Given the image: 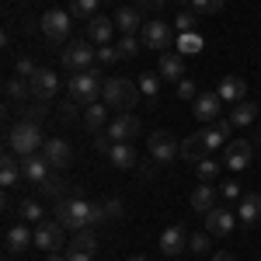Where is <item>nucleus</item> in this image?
<instances>
[{"mask_svg":"<svg viewBox=\"0 0 261 261\" xmlns=\"http://www.w3.org/2000/svg\"><path fill=\"white\" fill-rule=\"evenodd\" d=\"M185 247H188V233H185V226L174 223V226H167V230L161 233V251L167 254V258H178Z\"/></svg>","mask_w":261,"mask_h":261,"instance_id":"f3484780","label":"nucleus"},{"mask_svg":"<svg viewBox=\"0 0 261 261\" xmlns=\"http://www.w3.org/2000/svg\"><path fill=\"white\" fill-rule=\"evenodd\" d=\"M115 35V18H105V14H94V18L87 21V39L94 42V45H108Z\"/></svg>","mask_w":261,"mask_h":261,"instance_id":"a211bd4d","label":"nucleus"},{"mask_svg":"<svg viewBox=\"0 0 261 261\" xmlns=\"http://www.w3.org/2000/svg\"><path fill=\"white\" fill-rule=\"evenodd\" d=\"M136 133H140V119L129 115V112H122L119 119L108 122V140H112V143H129Z\"/></svg>","mask_w":261,"mask_h":261,"instance_id":"ddd939ff","label":"nucleus"},{"mask_svg":"<svg viewBox=\"0 0 261 261\" xmlns=\"http://www.w3.org/2000/svg\"><path fill=\"white\" fill-rule=\"evenodd\" d=\"M146 146H150V157H153L157 164H171L181 153V143L174 140L171 133H164V129L150 133V143H146Z\"/></svg>","mask_w":261,"mask_h":261,"instance_id":"6e6552de","label":"nucleus"},{"mask_svg":"<svg viewBox=\"0 0 261 261\" xmlns=\"http://www.w3.org/2000/svg\"><path fill=\"white\" fill-rule=\"evenodd\" d=\"M105 115H108V105H101V101H94V105H87V112H84V129L98 133L101 125H105Z\"/></svg>","mask_w":261,"mask_h":261,"instance_id":"c85d7f7f","label":"nucleus"},{"mask_svg":"<svg viewBox=\"0 0 261 261\" xmlns=\"http://www.w3.org/2000/svg\"><path fill=\"white\" fill-rule=\"evenodd\" d=\"M195 171H199V181H213L216 174H220V161H213V157H202V161L195 164Z\"/></svg>","mask_w":261,"mask_h":261,"instance_id":"4c0bfd02","label":"nucleus"},{"mask_svg":"<svg viewBox=\"0 0 261 261\" xmlns=\"http://www.w3.org/2000/svg\"><path fill=\"white\" fill-rule=\"evenodd\" d=\"M233 223H237V216H233L226 205H216V209L205 213V233H213V237H226V233L233 230Z\"/></svg>","mask_w":261,"mask_h":261,"instance_id":"f8f14e48","label":"nucleus"},{"mask_svg":"<svg viewBox=\"0 0 261 261\" xmlns=\"http://www.w3.org/2000/svg\"><path fill=\"white\" fill-rule=\"evenodd\" d=\"M94 146H98L101 153H108V150H112V140H108V133H105V136H98V140H94Z\"/></svg>","mask_w":261,"mask_h":261,"instance_id":"3c124183","label":"nucleus"},{"mask_svg":"<svg viewBox=\"0 0 261 261\" xmlns=\"http://www.w3.org/2000/svg\"><path fill=\"white\" fill-rule=\"evenodd\" d=\"M91 251H77V247H66V261H91Z\"/></svg>","mask_w":261,"mask_h":261,"instance_id":"09e8293b","label":"nucleus"},{"mask_svg":"<svg viewBox=\"0 0 261 261\" xmlns=\"http://www.w3.org/2000/svg\"><path fill=\"white\" fill-rule=\"evenodd\" d=\"M66 247H77V251H98V237H94V230H77L73 233V241L66 244Z\"/></svg>","mask_w":261,"mask_h":261,"instance_id":"473e14b6","label":"nucleus"},{"mask_svg":"<svg viewBox=\"0 0 261 261\" xmlns=\"http://www.w3.org/2000/svg\"><path fill=\"white\" fill-rule=\"evenodd\" d=\"M220 108H223V98L213 91V94H199L192 101V115L199 122H220Z\"/></svg>","mask_w":261,"mask_h":261,"instance_id":"4468645a","label":"nucleus"},{"mask_svg":"<svg viewBox=\"0 0 261 261\" xmlns=\"http://www.w3.org/2000/svg\"><path fill=\"white\" fill-rule=\"evenodd\" d=\"M101 77H105V73H101L98 66L73 73L70 84H66L70 101H73V105H94V101H101V91H105V81H101Z\"/></svg>","mask_w":261,"mask_h":261,"instance_id":"f03ea898","label":"nucleus"},{"mask_svg":"<svg viewBox=\"0 0 261 261\" xmlns=\"http://www.w3.org/2000/svg\"><path fill=\"white\" fill-rule=\"evenodd\" d=\"M105 209H108V220H119V216H122V202H119V199L105 202Z\"/></svg>","mask_w":261,"mask_h":261,"instance_id":"8fccbe9b","label":"nucleus"},{"mask_svg":"<svg viewBox=\"0 0 261 261\" xmlns=\"http://www.w3.org/2000/svg\"><path fill=\"white\" fill-rule=\"evenodd\" d=\"M220 195H223L226 202L241 199V185H237V181H223V185H220Z\"/></svg>","mask_w":261,"mask_h":261,"instance_id":"49530a36","label":"nucleus"},{"mask_svg":"<svg viewBox=\"0 0 261 261\" xmlns=\"http://www.w3.org/2000/svg\"><path fill=\"white\" fill-rule=\"evenodd\" d=\"M213 261H237L233 254H226V251H220V254H213Z\"/></svg>","mask_w":261,"mask_h":261,"instance_id":"5fc2aeb1","label":"nucleus"},{"mask_svg":"<svg viewBox=\"0 0 261 261\" xmlns=\"http://www.w3.org/2000/svg\"><path fill=\"white\" fill-rule=\"evenodd\" d=\"M39 192L45 195V199H53V202H60V199H66V181L60 178V174H49V178L39 185Z\"/></svg>","mask_w":261,"mask_h":261,"instance_id":"c756f323","label":"nucleus"},{"mask_svg":"<svg viewBox=\"0 0 261 261\" xmlns=\"http://www.w3.org/2000/svg\"><path fill=\"white\" fill-rule=\"evenodd\" d=\"M178 98L181 101H195V98H199V87L185 77V81H178Z\"/></svg>","mask_w":261,"mask_h":261,"instance_id":"c03bdc74","label":"nucleus"},{"mask_svg":"<svg viewBox=\"0 0 261 261\" xmlns=\"http://www.w3.org/2000/svg\"><path fill=\"white\" fill-rule=\"evenodd\" d=\"M45 261H66V254H60V251H49V254H45Z\"/></svg>","mask_w":261,"mask_h":261,"instance_id":"864d4df0","label":"nucleus"},{"mask_svg":"<svg viewBox=\"0 0 261 261\" xmlns=\"http://www.w3.org/2000/svg\"><path fill=\"white\" fill-rule=\"evenodd\" d=\"M140 24H146V21L140 18L136 7H119V11H115V28H119L122 35H136Z\"/></svg>","mask_w":261,"mask_h":261,"instance_id":"bb28decb","label":"nucleus"},{"mask_svg":"<svg viewBox=\"0 0 261 261\" xmlns=\"http://www.w3.org/2000/svg\"><path fill=\"white\" fill-rule=\"evenodd\" d=\"M178 53H188V56H192V53H202V39L195 32H185L178 39Z\"/></svg>","mask_w":261,"mask_h":261,"instance_id":"ea45409f","label":"nucleus"},{"mask_svg":"<svg viewBox=\"0 0 261 261\" xmlns=\"http://www.w3.org/2000/svg\"><path fill=\"white\" fill-rule=\"evenodd\" d=\"M181 157H185V161H195V164H199L202 157H209V153H205V146H202V136H199V133H192L188 140L181 143Z\"/></svg>","mask_w":261,"mask_h":261,"instance_id":"7c9ffc66","label":"nucleus"},{"mask_svg":"<svg viewBox=\"0 0 261 261\" xmlns=\"http://www.w3.org/2000/svg\"><path fill=\"white\" fill-rule=\"evenodd\" d=\"M254 140H258V146H261V129H258V136H254Z\"/></svg>","mask_w":261,"mask_h":261,"instance_id":"4d7b16f0","label":"nucleus"},{"mask_svg":"<svg viewBox=\"0 0 261 261\" xmlns=\"http://www.w3.org/2000/svg\"><path fill=\"white\" fill-rule=\"evenodd\" d=\"M105 220H108V209L94 202V205H91V226H101V223H105Z\"/></svg>","mask_w":261,"mask_h":261,"instance_id":"de8ad7c7","label":"nucleus"},{"mask_svg":"<svg viewBox=\"0 0 261 261\" xmlns=\"http://www.w3.org/2000/svg\"><path fill=\"white\" fill-rule=\"evenodd\" d=\"M42 153H45V161H49V167H53V171H66V167L73 164V146L63 140V136H53V140H45Z\"/></svg>","mask_w":261,"mask_h":261,"instance_id":"9d476101","label":"nucleus"},{"mask_svg":"<svg viewBox=\"0 0 261 261\" xmlns=\"http://www.w3.org/2000/svg\"><path fill=\"white\" fill-rule=\"evenodd\" d=\"M70 24H73V14L70 11H45L42 14V35L49 42H66Z\"/></svg>","mask_w":261,"mask_h":261,"instance_id":"0eeeda50","label":"nucleus"},{"mask_svg":"<svg viewBox=\"0 0 261 261\" xmlns=\"http://www.w3.org/2000/svg\"><path fill=\"white\" fill-rule=\"evenodd\" d=\"M136 4H140V7H153V11H161L167 0H136Z\"/></svg>","mask_w":261,"mask_h":261,"instance_id":"603ef678","label":"nucleus"},{"mask_svg":"<svg viewBox=\"0 0 261 261\" xmlns=\"http://www.w3.org/2000/svg\"><path fill=\"white\" fill-rule=\"evenodd\" d=\"M192 209H195V213H202V216H205V213H209V209H216V188H213V185H209V181H202L199 188H195V192H192Z\"/></svg>","mask_w":261,"mask_h":261,"instance_id":"a878e982","label":"nucleus"},{"mask_svg":"<svg viewBox=\"0 0 261 261\" xmlns=\"http://www.w3.org/2000/svg\"><path fill=\"white\" fill-rule=\"evenodd\" d=\"M63 226L60 220H42V223H35V247H42L45 254L49 251H63L66 247V241H63Z\"/></svg>","mask_w":261,"mask_h":261,"instance_id":"423d86ee","label":"nucleus"},{"mask_svg":"<svg viewBox=\"0 0 261 261\" xmlns=\"http://www.w3.org/2000/svg\"><path fill=\"white\" fill-rule=\"evenodd\" d=\"M216 94L223 98V105H237V101L247 98V84H244V77H223Z\"/></svg>","mask_w":261,"mask_h":261,"instance_id":"5701e85b","label":"nucleus"},{"mask_svg":"<svg viewBox=\"0 0 261 261\" xmlns=\"http://www.w3.org/2000/svg\"><path fill=\"white\" fill-rule=\"evenodd\" d=\"M112 167H119V171H129V167H136V150L129 146V143H112V150L105 153Z\"/></svg>","mask_w":261,"mask_h":261,"instance_id":"b1692460","label":"nucleus"},{"mask_svg":"<svg viewBox=\"0 0 261 261\" xmlns=\"http://www.w3.org/2000/svg\"><path fill=\"white\" fill-rule=\"evenodd\" d=\"M21 178H24V174H21L18 153H11V150H7V153H4V161H0V185H4V188H14Z\"/></svg>","mask_w":261,"mask_h":261,"instance_id":"393cba45","label":"nucleus"},{"mask_svg":"<svg viewBox=\"0 0 261 261\" xmlns=\"http://www.w3.org/2000/svg\"><path fill=\"white\" fill-rule=\"evenodd\" d=\"M14 73H18V77H24V81H32V77L39 73V66H35V63L28 60V56H21V60H18V66H14Z\"/></svg>","mask_w":261,"mask_h":261,"instance_id":"37998d69","label":"nucleus"},{"mask_svg":"<svg viewBox=\"0 0 261 261\" xmlns=\"http://www.w3.org/2000/svg\"><path fill=\"white\" fill-rule=\"evenodd\" d=\"M251 157H254V150H251L247 140H230L223 146V161H226L230 171H244V167L251 164Z\"/></svg>","mask_w":261,"mask_h":261,"instance_id":"9b49d317","label":"nucleus"},{"mask_svg":"<svg viewBox=\"0 0 261 261\" xmlns=\"http://www.w3.org/2000/svg\"><path fill=\"white\" fill-rule=\"evenodd\" d=\"M230 129H233V122L226 119V122H216V125H209V129H202L199 136H202V146H205V153H216V150H220L223 143H226V133H230Z\"/></svg>","mask_w":261,"mask_h":261,"instance_id":"aec40b11","label":"nucleus"},{"mask_svg":"<svg viewBox=\"0 0 261 261\" xmlns=\"http://www.w3.org/2000/svg\"><path fill=\"white\" fill-rule=\"evenodd\" d=\"M98 4L101 0H70V14H73V18H94V14H98Z\"/></svg>","mask_w":261,"mask_h":261,"instance_id":"f704fd0d","label":"nucleus"},{"mask_svg":"<svg viewBox=\"0 0 261 261\" xmlns=\"http://www.w3.org/2000/svg\"><path fill=\"white\" fill-rule=\"evenodd\" d=\"M91 205L94 202L81 199V195H70V199L56 202V220L66 226V230H91Z\"/></svg>","mask_w":261,"mask_h":261,"instance_id":"20e7f679","label":"nucleus"},{"mask_svg":"<svg viewBox=\"0 0 261 261\" xmlns=\"http://www.w3.org/2000/svg\"><path fill=\"white\" fill-rule=\"evenodd\" d=\"M4 94H7V101H24L28 94H32V84H24V77H11L7 81V87H4Z\"/></svg>","mask_w":261,"mask_h":261,"instance_id":"2f4dec72","label":"nucleus"},{"mask_svg":"<svg viewBox=\"0 0 261 261\" xmlns=\"http://www.w3.org/2000/svg\"><path fill=\"white\" fill-rule=\"evenodd\" d=\"M140 84L125 81V77H108L105 81V91H101V101L108 105V108H115V112H129L136 101H140Z\"/></svg>","mask_w":261,"mask_h":261,"instance_id":"7ed1b4c3","label":"nucleus"},{"mask_svg":"<svg viewBox=\"0 0 261 261\" xmlns=\"http://www.w3.org/2000/svg\"><path fill=\"white\" fill-rule=\"evenodd\" d=\"M18 213H21V220H24V223H42V220H45V209H42V202H35V199H24Z\"/></svg>","mask_w":261,"mask_h":261,"instance_id":"72a5a7b5","label":"nucleus"},{"mask_svg":"<svg viewBox=\"0 0 261 261\" xmlns=\"http://www.w3.org/2000/svg\"><path fill=\"white\" fill-rule=\"evenodd\" d=\"M174 42V28L167 21H146L143 24V45L146 49H157V53H167Z\"/></svg>","mask_w":261,"mask_h":261,"instance_id":"1a4fd4ad","label":"nucleus"},{"mask_svg":"<svg viewBox=\"0 0 261 261\" xmlns=\"http://www.w3.org/2000/svg\"><path fill=\"white\" fill-rule=\"evenodd\" d=\"M32 244H35V233L24 226V220H21L18 226H11V230H7V251H11V254H21V251H28Z\"/></svg>","mask_w":261,"mask_h":261,"instance_id":"4be33fe9","label":"nucleus"},{"mask_svg":"<svg viewBox=\"0 0 261 261\" xmlns=\"http://www.w3.org/2000/svg\"><path fill=\"white\" fill-rule=\"evenodd\" d=\"M157 73H161L164 81H185V60H181V53H161V60H157Z\"/></svg>","mask_w":261,"mask_h":261,"instance_id":"6ab92c4d","label":"nucleus"},{"mask_svg":"<svg viewBox=\"0 0 261 261\" xmlns=\"http://www.w3.org/2000/svg\"><path fill=\"white\" fill-rule=\"evenodd\" d=\"M161 73H143L140 77V91L143 94H146V98H157V94H161Z\"/></svg>","mask_w":261,"mask_h":261,"instance_id":"c9c22d12","label":"nucleus"},{"mask_svg":"<svg viewBox=\"0 0 261 261\" xmlns=\"http://www.w3.org/2000/svg\"><path fill=\"white\" fill-rule=\"evenodd\" d=\"M115 49H119V56H122V60H133V56L140 53V39H136V35H122Z\"/></svg>","mask_w":261,"mask_h":261,"instance_id":"58836bf2","label":"nucleus"},{"mask_svg":"<svg viewBox=\"0 0 261 261\" xmlns=\"http://www.w3.org/2000/svg\"><path fill=\"white\" fill-rule=\"evenodd\" d=\"M241 209H237V220L244 223V226H254V223L261 220V195L258 192H247V195H241Z\"/></svg>","mask_w":261,"mask_h":261,"instance_id":"412c9836","label":"nucleus"},{"mask_svg":"<svg viewBox=\"0 0 261 261\" xmlns=\"http://www.w3.org/2000/svg\"><path fill=\"white\" fill-rule=\"evenodd\" d=\"M28 84H32V98H35V101H53V94L60 91L56 73H53V70H42V66H39V73H35Z\"/></svg>","mask_w":261,"mask_h":261,"instance_id":"dca6fc26","label":"nucleus"},{"mask_svg":"<svg viewBox=\"0 0 261 261\" xmlns=\"http://www.w3.org/2000/svg\"><path fill=\"white\" fill-rule=\"evenodd\" d=\"M192 11L199 18H209V14H220L223 11V0H192Z\"/></svg>","mask_w":261,"mask_h":261,"instance_id":"e433bc0d","label":"nucleus"},{"mask_svg":"<svg viewBox=\"0 0 261 261\" xmlns=\"http://www.w3.org/2000/svg\"><path fill=\"white\" fill-rule=\"evenodd\" d=\"M49 161H45V153H32V157H21V174H24V181H32L35 188H39L42 181L49 178Z\"/></svg>","mask_w":261,"mask_h":261,"instance_id":"2eb2a0df","label":"nucleus"},{"mask_svg":"<svg viewBox=\"0 0 261 261\" xmlns=\"http://www.w3.org/2000/svg\"><path fill=\"white\" fill-rule=\"evenodd\" d=\"M209 237H213V233H192V237H188L192 254H205V251H209Z\"/></svg>","mask_w":261,"mask_h":261,"instance_id":"79ce46f5","label":"nucleus"},{"mask_svg":"<svg viewBox=\"0 0 261 261\" xmlns=\"http://www.w3.org/2000/svg\"><path fill=\"white\" fill-rule=\"evenodd\" d=\"M129 261H150V258H143V254H136V258H129Z\"/></svg>","mask_w":261,"mask_h":261,"instance_id":"6e6d98bb","label":"nucleus"},{"mask_svg":"<svg viewBox=\"0 0 261 261\" xmlns=\"http://www.w3.org/2000/svg\"><path fill=\"white\" fill-rule=\"evenodd\" d=\"M122 56H119V49H112V45H101L98 49V63L101 66H112V63H119Z\"/></svg>","mask_w":261,"mask_h":261,"instance_id":"a18cd8bd","label":"nucleus"},{"mask_svg":"<svg viewBox=\"0 0 261 261\" xmlns=\"http://www.w3.org/2000/svg\"><path fill=\"white\" fill-rule=\"evenodd\" d=\"M258 105H251V101L244 98V101H237V105H233V112H230V122H233V125H251V122L258 119Z\"/></svg>","mask_w":261,"mask_h":261,"instance_id":"cd10ccee","label":"nucleus"},{"mask_svg":"<svg viewBox=\"0 0 261 261\" xmlns=\"http://www.w3.org/2000/svg\"><path fill=\"white\" fill-rule=\"evenodd\" d=\"M195 24H199V14H195V11H181L178 18H174V28H178L181 35H185V32H192Z\"/></svg>","mask_w":261,"mask_h":261,"instance_id":"a19ab883","label":"nucleus"},{"mask_svg":"<svg viewBox=\"0 0 261 261\" xmlns=\"http://www.w3.org/2000/svg\"><path fill=\"white\" fill-rule=\"evenodd\" d=\"M98 60V49H91V39H77L70 42L66 49L60 53V63L70 70V73H81V70H91Z\"/></svg>","mask_w":261,"mask_h":261,"instance_id":"39448f33","label":"nucleus"},{"mask_svg":"<svg viewBox=\"0 0 261 261\" xmlns=\"http://www.w3.org/2000/svg\"><path fill=\"white\" fill-rule=\"evenodd\" d=\"M42 146H45V136H42V129H39L35 119H21L7 129V150H11V153L32 157V153H39Z\"/></svg>","mask_w":261,"mask_h":261,"instance_id":"f257e3e1","label":"nucleus"}]
</instances>
